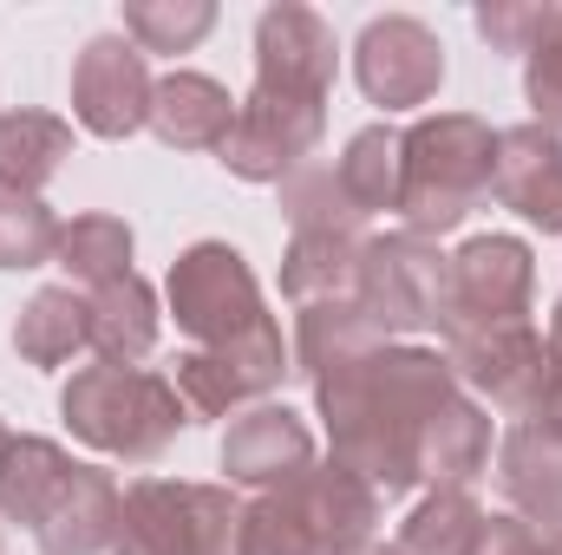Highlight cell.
Masks as SVG:
<instances>
[{"instance_id": "4dcf8cb0", "label": "cell", "mask_w": 562, "mask_h": 555, "mask_svg": "<svg viewBox=\"0 0 562 555\" xmlns=\"http://www.w3.org/2000/svg\"><path fill=\"white\" fill-rule=\"evenodd\" d=\"M59 216L40 203V196H20V190H0V269H46L59 256Z\"/></svg>"}, {"instance_id": "5bb4252c", "label": "cell", "mask_w": 562, "mask_h": 555, "mask_svg": "<svg viewBox=\"0 0 562 555\" xmlns=\"http://www.w3.org/2000/svg\"><path fill=\"white\" fill-rule=\"evenodd\" d=\"M288 497H294V510L307 517V530H314V543L321 555H347L360 550V543H373V523H380V490L360 477V471H347L340 457H314L294 484H281Z\"/></svg>"}, {"instance_id": "60d3db41", "label": "cell", "mask_w": 562, "mask_h": 555, "mask_svg": "<svg viewBox=\"0 0 562 555\" xmlns=\"http://www.w3.org/2000/svg\"><path fill=\"white\" fill-rule=\"evenodd\" d=\"M0 555H7V543H0Z\"/></svg>"}, {"instance_id": "f546056e", "label": "cell", "mask_w": 562, "mask_h": 555, "mask_svg": "<svg viewBox=\"0 0 562 555\" xmlns=\"http://www.w3.org/2000/svg\"><path fill=\"white\" fill-rule=\"evenodd\" d=\"M216 26L210 0H132L125 7V39L138 53H190Z\"/></svg>"}, {"instance_id": "4316f807", "label": "cell", "mask_w": 562, "mask_h": 555, "mask_svg": "<svg viewBox=\"0 0 562 555\" xmlns=\"http://www.w3.org/2000/svg\"><path fill=\"white\" fill-rule=\"evenodd\" d=\"M66 269V287H105V281L132 275V223L125 216H72L59 229V256Z\"/></svg>"}, {"instance_id": "4fadbf2b", "label": "cell", "mask_w": 562, "mask_h": 555, "mask_svg": "<svg viewBox=\"0 0 562 555\" xmlns=\"http://www.w3.org/2000/svg\"><path fill=\"white\" fill-rule=\"evenodd\" d=\"M307 464H314V431H307V418H294L288 406H269L262 399V406L236 412L229 431H223V471H229V484L281 490Z\"/></svg>"}, {"instance_id": "ac0fdd59", "label": "cell", "mask_w": 562, "mask_h": 555, "mask_svg": "<svg viewBox=\"0 0 562 555\" xmlns=\"http://www.w3.org/2000/svg\"><path fill=\"white\" fill-rule=\"evenodd\" d=\"M229 125H236V99L210 72L157 79V92H150V132H157V144H170V150H223Z\"/></svg>"}, {"instance_id": "44dd1931", "label": "cell", "mask_w": 562, "mask_h": 555, "mask_svg": "<svg viewBox=\"0 0 562 555\" xmlns=\"http://www.w3.org/2000/svg\"><path fill=\"white\" fill-rule=\"evenodd\" d=\"M72 457L53 444V438H13L7 457H0V523H20V530H40L46 510L59 503V490L72 484Z\"/></svg>"}, {"instance_id": "1f68e13d", "label": "cell", "mask_w": 562, "mask_h": 555, "mask_svg": "<svg viewBox=\"0 0 562 555\" xmlns=\"http://www.w3.org/2000/svg\"><path fill=\"white\" fill-rule=\"evenodd\" d=\"M236 555H321V543L288 490H256V503H243Z\"/></svg>"}, {"instance_id": "277c9868", "label": "cell", "mask_w": 562, "mask_h": 555, "mask_svg": "<svg viewBox=\"0 0 562 555\" xmlns=\"http://www.w3.org/2000/svg\"><path fill=\"white\" fill-rule=\"evenodd\" d=\"M243 503L229 484H177L138 477L119 510L112 555H236Z\"/></svg>"}, {"instance_id": "8d00e7d4", "label": "cell", "mask_w": 562, "mask_h": 555, "mask_svg": "<svg viewBox=\"0 0 562 555\" xmlns=\"http://www.w3.org/2000/svg\"><path fill=\"white\" fill-rule=\"evenodd\" d=\"M550 366L562 373V301H557V314H550Z\"/></svg>"}, {"instance_id": "836d02e7", "label": "cell", "mask_w": 562, "mask_h": 555, "mask_svg": "<svg viewBox=\"0 0 562 555\" xmlns=\"http://www.w3.org/2000/svg\"><path fill=\"white\" fill-rule=\"evenodd\" d=\"M524 99H530V125H543V132H557L562 138V7L557 20H550V33L524 53Z\"/></svg>"}, {"instance_id": "8fae6325", "label": "cell", "mask_w": 562, "mask_h": 555, "mask_svg": "<svg viewBox=\"0 0 562 555\" xmlns=\"http://www.w3.org/2000/svg\"><path fill=\"white\" fill-rule=\"evenodd\" d=\"M150 92H157L150 59L125 33H99V39L79 46V59H72V118L92 138L119 144L144 132L150 125Z\"/></svg>"}, {"instance_id": "ab89813d", "label": "cell", "mask_w": 562, "mask_h": 555, "mask_svg": "<svg viewBox=\"0 0 562 555\" xmlns=\"http://www.w3.org/2000/svg\"><path fill=\"white\" fill-rule=\"evenodd\" d=\"M7 444H13V431H7V424H0V457H7Z\"/></svg>"}, {"instance_id": "e0dca14e", "label": "cell", "mask_w": 562, "mask_h": 555, "mask_svg": "<svg viewBox=\"0 0 562 555\" xmlns=\"http://www.w3.org/2000/svg\"><path fill=\"white\" fill-rule=\"evenodd\" d=\"M119 510H125V490L112 484V471L79 464L72 484L59 490V503L46 510V523L33 530V543H40V555H112Z\"/></svg>"}, {"instance_id": "5b68a950", "label": "cell", "mask_w": 562, "mask_h": 555, "mask_svg": "<svg viewBox=\"0 0 562 555\" xmlns=\"http://www.w3.org/2000/svg\"><path fill=\"white\" fill-rule=\"evenodd\" d=\"M367 320L386 340H413V333H445L451 320V256L425 236H373L367 262H360V294Z\"/></svg>"}, {"instance_id": "9c48e42d", "label": "cell", "mask_w": 562, "mask_h": 555, "mask_svg": "<svg viewBox=\"0 0 562 555\" xmlns=\"http://www.w3.org/2000/svg\"><path fill=\"white\" fill-rule=\"evenodd\" d=\"M353 79L386 112L431 105L438 86H445V39L425 20H413V13H380L353 39Z\"/></svg>"}, {"instance_id": "f1b7e54d", "label": "cell", "mask_w": 562, "mask_h": 555, "mask_svg": "<svg viewBox=\"0 0 562 555\" xmlns=\"http://www.w3.org/2000/svg\"><path fill=\"white\" fill-rule=\"evenodd\" d=\"M400 144H406V132H393V125H367V132L347 138L334 170H340L360 216H380V209L400 203Z\"/></svg>"}, {"instance_id": "8992f818", "label": "cell", "mask_w": 562, "mask_h": 555, "mask_svg": "<svg viewBox=\"0 0 562 555\" xmlns=\"http://www.w3.org/2000/svg\"><path fill=\"white\" fill-rule=\"evenodd\" d=\"M164 294H170L177 327H183L196 347H223V340L249 333L256 320H269L262 287H256V269H249L243 249H229V242H190V249L170 262Z\"/></svg>"}, {"instance_id": "52a82bcc", "label": "cell", "mask_w": 562, "mask_h": 555, "mask_svg": "<svg viewBox=\"0 0 562 555\" xmlns=\"http://www.w3.org/2000/svg\"><path fill=\"white\" fill-rule=\"evenodd\" d=\"M445 360L458 373V386L484 393L497 412L510 418H537L543 393H550V340L530 327V320H510V327H464V333H445Z\"/></svg>"}, {"instance_id": "484cf974", "label": "cell", "mask_w": 562, "mask_h": 555, "mask_svg": "<svg viewBox=\"0 0 562 555\" xmlns=\"http://www.w3.org/2000/svg\"><path fill=\"white\" fill-rule=\"evenodd\" d=\"M276 190H281V216L294 223V236H360L367 229V216L353 209L340 170L321 163V157H307L301 170H288Z\"/></svg>"}, {"instance_id": "9a60e30c", "label": "cell", "mask_w": 562, "mask_h": 555, "mask_svg": "<svg viewBox=\"0 0 562 555\" xmlns=\"http://www.w3.org/2000/svg\"><path fill=\"white\" fill-rule=\"evenodd\" d=\"M491 190L530 229L562 236V138L543 132V125L497 132V177H491Z\"/></svg>"}, {"instance_id": "6da1fadb", "label": "cell", "mask_w": 562, "mask_h": 555, "mask_svg": "<svg viewBox=\"0 0 562 555\" xmlns=\"http://www.w3.org/2000/svg\"><path fill=\"white\" fill-rule=\"evenodd\" d=\"M464 386L445 353L393 340L367 360L334 366L314 380V406L327 418V444L347 471H360L380 497H400L419 484V431L438 406H451Z\"/></svg>"}, {"instance_id": "d590c367", "label": "cell", "mask_w": 562, "mask_h": 555, "mask_svg": "<svg viewBox=\"0 0 562 555\" xmlns=\"http://www.w3.org/2000/svg\"><path fill=\"white\" fill-rule=\"evenodd\" d=\"M537 424L562 431V373H550V393H543V406H537Z\"/></svg>"}, {"instance_id": "7c38bea8", "label": "cell", "mask_w": 562, "mask_h": 555, "mask_svg": "<svg viewBox=\"0 0 562 555\" xmlns=\"http://www.w3.org/2000/svg\"><path fill=\"white\" fill-rule=\"evenodd\" d=\"M334 72H340V39L334 26L301 7V0H276L256 20V86L262 92H288V99H334Z\"/></svg>"}, {"instance_id": "d6a6232c", "label": "cell", "mask_w": 562, "mask_h": 555, "mask_svg": "<svg viewBox=\"0 0 562 555\" xmlns=\"http://www.w3.org/2000/svg\"><path fill=\"white\" fill-rule=\"evenodd\" d=\"M550 20H557V0H484V7H477L484 46H491V53H510V59H524V53L550 33Z\"/></svg>"}, {"instance_id": "603a6c76", "label": "cell", "mask_w": 562, "mask_h": 555, "mask_svg": "<svg viewBox=\"0 0 562 555\" xmlns=\"http://www.w3.org/2000/svg\"><path fill=\"white\" fill-rule=\"evenodd\" d=\"M360 262H367L360 236H294L288 256H281V294L294 307L353 301L360 294Z\"/></svg>"}, {"instance_id": "ba28073f", "label": "cell", "mask_w": 562, "mask_h": 555, "mask_svg": "<svg viewBox=\"0 0 562 555\" xmlns=\"http://www.w3.org/2000/svg\"><path fill=\"white\" fill-rule=\"evenodd\" d=\"M327 138V105L321 99H288L249 86V99L236 105V125L223 138V170L243 183H281L288 170H301L314 157V144Z\"/></svg>"}, {"instance_id": "74e56055", "label": "cell", "mask_w": 562, "mask_h": 555, "mask_svg": "<svg viewBox=\"0 0 562 555\" xmlns=\"http://www.w3.org/2000/svg\"><path fill=\"white\" fill-rule=\"evenodd\" d=\"M347 555H400V543H380L373 536V543H360V550H347Z\"/></svg>"}, {"instance_id": "ffe728a7", "label": "cell", "mask_w": 562, "mask_h": 555, "mask_svg": "<svg viewBox=\"0 0 562 555\" xmlns=\"http://www.w3.org/2000/svg\"><path fill=\"white\" fill-rule=\"evenodd\" d=\"M301 320H294V373L314 386V380H327L334 366H347V360H367V353H380V347H393L373 320H367V307L360 301H321V307H294Z\"/></svg>"}, {"instance_id": "cb8c5ba5", "label": "cell", "mask_w": 562, "mask_h": 555, "mask_svg": "<svg viewBox=\"0 0 562 555\" xmlns=\"http://www.w3.org/2000/svg\"><path fill=\"white\" fill-rule=\"evenodd\" d=\"M72 157V125L53 112H0V190L40 196Z\"/></svg>"}, {"instance_id": "83f0119b", "label": "cell", "mask_w": 562, "mask_h": 555, "mask_svg": "<svg viewBox=\"0 0 562 555\" xmlns=\"http://www.w3.org/2000/svg\"><path fill=\"white\" fill-rule=\"evenodd\" d=\"M484 530V510L471 490H425L413 517L400 523V555H471Z\"/></svg>"}, {"instance_id": "d4e9b609", "label": "cell", "mask_w": 562, "mask_h": 555, "mask_svg": "<svg viewBox=\"0 0 562 555\" xmlns=\"http://www.w3.org/2000/svg\"><path fill=\"white\" fill-rule=\"evenodd\" d=\"M13 347L26 366H66L79 347H92V307L79 287H40L20 320H13Z\"/></svg>"}, {"instance_id": "d6986e66", "label": "cell", "mask_w": 562, "mask_h": 555, "mask_svg": "<svg viewBox=\"0 0 562 555\" xmlns=\"http://www.w3.org/2000/svg\"><path fill=\"white\" fill-rule=\"evenodd\" d=\"M491 464V412L477 399H451L425 418L419 431V484L431 490H471V477H484Z\"/></svg>"}, {"instance_id": "7a4b0ae2", "label": "cell", "mask_w": 562, "mask_h": 555, "mask_svg": "<svg viewBox=\"0 0 562 555\" xmlns=\"http://www.w3.org/2000/svg\"><path fill=\"white\" fill-rule=\"evenodd\" d=\"M497 177V132L477 112H431L400 144V223L406 236H451Z\"/></svg>"}, {"instance_id": "30bf717a", "label": "cell", "mask_w": 562, "mask_h": 555, "mask_svg": "<svg viewBox=\"0 0 562 555\" xmlns=\"http://www.w3.org/2000/svg\"><path fill=\"white\" fill-rule=\"evenodd\" d=\"M530 294H537V256H530L524 236H471L451 256V320H445V333L530 320Z\"/></svg>"}, {"instance_id": "e575fe53", "label": "cell", "mask_w": 562, "mask_h": 555, "mask_svg": "<svg viewBox=\"0 0 562 555\" xmlns=\"http://www.w3.org/2000/svg\"><path fill=\"white\" fill-rule=\"evenodd\" d=\"M537 543H543L537 523H524V517H484L471 555H537Z\"/></svg>"}, {"instance_id": "3957f363", "label": "cell", "mask_w": 562, "mask_h": 555, "mask_svg": "<svg viewBox=\"0 0 562 555\" xmlns=\"http://www.w3.org/2000/svg\"><path fill=\"white\" fill-rule=\"evenodd\" d=\"M59 412L72 424L79 444L105 451V457H125V464H157L177 431L190 424L170 373H150V366H79L59 393Z\"/></svg>"}, {"instance_id": "2e32d148", "label": "cell", "mask_w": 562, "mask_h": 555, "mask_svg": "<svg viewBox=\"0 0 562 555\" xmlns=\"http://www.w3.org/2000/svg\"><path fill=\"white\" fill-rule=\"evenodd\" d=\"M497 484L510 497V517L537 530H562V431L537 418L510 424L497 444Z\"/></svg>"}, {"instance_id": "f35d334b", "label": "cell", "mask_w": 562, "mask_h": 555, "mask_svg": "<svg viewBox=\"0 0 562 555\" xmlns=\"http://www.w3.org/2000/svg\"><path fill=\"white\" fill-rule=\"evenodd\" d=\"M537 555H562V530H550V536L537 543Z\"/></svg>"}, {"instance_id": "7402d4cb", "label": "cell", "mask_w": 562, "mask_h": 555, "mask_svg": "<svg viewBox=\"0 0 562 555\" xmlns=\"http://www.w3.org/2000/svg\"><path fill=\"white\" fill-rule=\"evenodd\" d=\"M86 307H92V353H99V360L138 366L144 353L157 347V294H150V281H144L138 269L119 275V281H105V287H92Z\"/></svg>"}]
</instances>
